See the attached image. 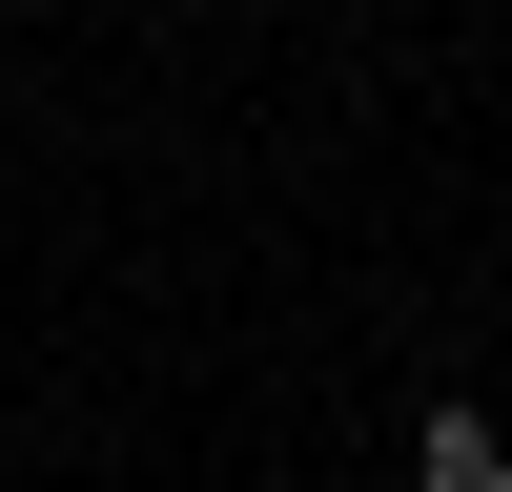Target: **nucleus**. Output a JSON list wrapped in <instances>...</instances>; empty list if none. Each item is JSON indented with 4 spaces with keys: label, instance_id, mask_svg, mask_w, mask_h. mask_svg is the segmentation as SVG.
Segmentation results:
<instances>
[{
    "label": "nucleus",
    "instance_id": "f257e3e1",
    "mask_svg": "<svg viewBox=\"0 0 512 492\" xmlns=\"http://www.w3.org/2000/svg\"><path fill=\"white\" fill-rule=\"evenodd\" d=\"M410 492H512V431H492V410H431V451H410Z\"/></svg>",
    "mask_w": 512,
    "mask_h": 492
}]
</instances>
